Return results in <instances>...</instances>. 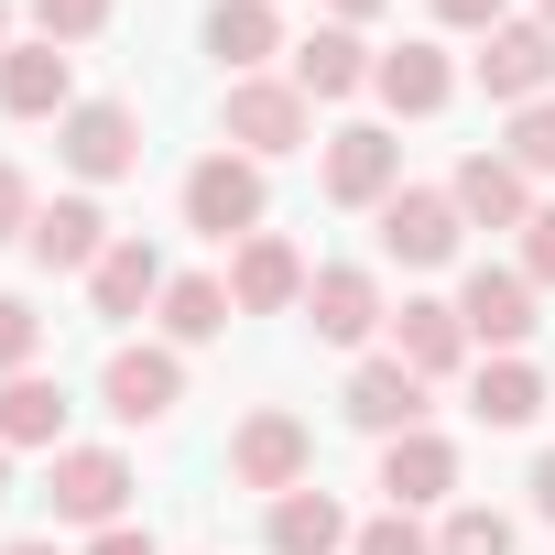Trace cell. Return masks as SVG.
Segmentation results:
<instances>
[{"label":"cell","mask_w":555,"mask_h":555,"mask_svg":"<svg viewBox=\"0 0 555 555\" xmlns=\"http://www.w3.org/2000/svg\"><path fill=\"white\" fill-rule=\"evenodd\" d=\"M371 88H382V109H403V120H425V109H447V44H392V55H371Z\"/></svg>","instance_id":"18"},{"label":"cell","mask_w":555,"mask_h":555,"mask_svg":"<svg viewBox=\"0 0 555 555\" xmlns=\"http://www.w3.org/2000/svg\"><path fill=\"white\" fill-rule=\"evenodd\" d=\"M512 164H522V175H555V99L512 109Z\"/></svg>","instance_id":"28"},{"label":"cell","mask_w":555,"mask_h":555,"mask_svg":"<svg viewBox=\"0 0 555 555\" xmlns=\"http://www.w3.org/2000/svg\"><path fill=\"white\" fill-rule=\"evenodd\" d=\"M392 360H403L414 382L457 371V360H468V327H457V306H436V295H403V317H392Z\"/></svg>","instance_id":"16"},{"label":"cell","mask_w":555,"mask_h":555,"mask_svg":"<svg viewBox=\"0 0 555 555\" xmlns=\"http://www.w3.org/2000/svg\"><path fill=\"white\" fill-rule=\"evenodd\" d=\"M371 12H382V0H338V23H371Z\"/></svg>","instance_id":"37"},{"label":"cell","mask_w":555,"mask_h":555,"mask_svg":"<svg viewBox=\"0 0 555 555\" xmlns=\"http://www.w3.org/2000/svg\"><path fill=\"white\" fill-rule=\"evenodd\" d=\"M34 349H44V317H34L23 295H0V382H12V371H34Z\"/></svg>","instance_id":"29"},{"label":"cell","mask_w":555,"mask_h":555,"mask_svg":"<svg viewBox=\"0 0 555 555\" xmlns=\"http://www.w3.org/2000/svg\"><path fill=\"white\" fill-rule=\"evenodd\" d=\"M0 34H12V12H0ZM0 55H12V44H0Z\"/></svg>","instance_id":"40"},{"label":"cell","mask_w":555,"mask_h":555,"mask_svg":"<svg viewBox=\"0 0 555 555\" xmlns=\"http://www.w3.org/2000/svg\"><path fill=\"white\" fill-rule=\"evenodd\" d=\"M44 490H55V512H66V522H99V533H109V522H120V501H131V468H120L109 447H66Z\"/></svg>","instance_id":"12"},{"label":"cell","mask_w":555,"mask_h":555,"mask_svg":"<svg viewBox=\"0 0 555 555\" xmlns=\"http://www.w3.org/2000/svg\"><path fill=\"white\" fill-rule=\"evenodd\" d=\"M306 284H317L306 250H295V240H272V229H250L240 261H229V306H240V317H284V306H306Z\"/></svg>","instance_id":"4"},{"label":"cell","mask_w":555,"mask_h":555,"mask_svg":"<svg viewBox=\"0 0 555 555\" xmlns=\"http://www.w3.org/2000/svg\"><path fill=\"white\" fill-rule=\"evenodd\" d=\"M272 44H284V23H272V0H218L207 12V55L229 66V77H250Z\"/></svg>","instance_id":"22"},{"label":"cell","mask_w":555,"mask_h":555,"mask_svg":"<svg viewBox=\"0 0 555 555\" xmlns=\"http://www.w3.org/2000/svg\"><path fill=\"white\" fill-rule=\"evenodd\" d=\"M457 229H468V218H457V196H447V185H403V196L382 207V250H392V261H414V272H425V261H447V250H457Z\"/></svg>","instance_id":"9"},{"label":"cell","mask_w":555,"mask_h":555,"mask_svg":"<svg viewBox=\"0 0 555 555\" xmlns=\"http://www.w3.org/2000/svg\"><path fill=\"white\" fill-rule=\"evenodd\" d=\"M306 109H317V99H306L295 77H240V88H229V142H240L250 164H261V153H295V142H306Z\"/></svg>","instance_id":"3"},{"label":"cell","mask_w":555,"mask_h":555,"mask_svg":"<svg viewBox=\"0 0 555 555\" xmlns=\"http://www.w3.org/2000/svg\"><path fill=\"white\" fill-rule=\"evenodd\" d=\"M0 555H66V544H0Z\"/></svg>","instance_id":"38"},{"label":"cell","mask_w":555,"mask_h":555,"mask_svg":"<svg viewBox=\"0 0 555 555\" xmlns=\"http://www.w3.org/2000/svg\"><path fill=\"white\" fill-rule=\"evenodd\" d=\"M0 501H12V447H0Z\"/></svg>","instance_id":"39"},{"label":"cell","mask_w":555,"mask_h":555,"mask_svg":"<svg viewBox=\"0 0 555 555\" xmlns=\"http://www.w3.org/2000/svg\"><path fill=\"white\" fill-rule=\"evenodd\" d=\"M88 555H153V533H131V522H109V533H99Z\"/></svg>","instance_id":"35"},{"label":"cell","mask_w":555,"mask_h":555,"mask_svg":"<svg viewBox=\"0 0 555 555\" xmlns=\"http://www.w3.org/2000/svg\"><path fill=\"white\" fill-rule=\"evenodd\" d=\"M533 512H544V522H555V447H544V457H533Z\"/></svg>","instance_id":"36"},{"label":"cell","mask_w":555,"mask_h":555,"mask_svg":"<svg viewBox=\"0 0 555 555\" xmlns=\"http://www.w3.org/2000/svg\"><path fill=\"white\" fill-rule=\"evenodd\" d=\"M544 34H555V0H544Z\"/></svg>","instance_id":"41"},{"label":"cell","mask_w":555,"mask_h":555,"mask_svg":"<svg viewBox=\"0 0 555 555\" xmlns=\"http://www.w3.org/2000/svg\"><path fill=\"white\" fill-rule=\"evenodd\" d=\"M295 88H306V99H349V88H371L360 34H349V23H317V34L295 44Z\"/></svg>","instance_id":"21"},{"label":"cell","mask_w":555,"mask_h":555,"mask_svg":"<svg viewBox=\"0 0 555 555\" xmlns=\"http://www.w3.org/2000/svg\"><path fill=\"white\" fill-rule=\"evenodd\" d=\"M55 425H66V392H55L44 371H12V382H0V447H55Z\"/></svg>","instance_id":"24"},{"label":"cell","mask_w":555,"mask_h":555,"mask_svg":"<svg viewBox=\"0 0 555 555\" xmlns=\"http://www.w3.org/2000/svg\"><path fill=\"white\" fill-rule=\"evenodd\" d=\"M457 327H468L479 349H501V360H512V349L533 338V284H522V272H501V261H479L468 284H457Z\"/></svg>","instance_id":"7"},{"label":"cell","mask_w":555,"mask_h":555,"mask_svg":"<svg viewBox=\"0 0 555 555\" xmlns=\"http://www.w3.org/2000/svg\"><path fill=\"white\" fill-rule=\"evenodd\" d=\"M382 490H392V512L447 501V490H457V447H447V436H425V425H414V436H392V447H382Z\"/></svg>","instance_id":"19"},{"label":"cell","mask_w":555,"mask_h":555,"mask_svg":"<svg viewBox=\"0 0 555 555\" xmlns=\"http://www.w3.org/2000/svg\"><path fill=\"white\" fill-rule=\"evenodd\" d=\"M34 261L44 272H99L109 261V218H99V196H55V207H34Z\"/></svg>","instance_id":"11"},{"label":"cell","mask_w":555,"mask_h":555,"mask_svg":"<svg viewBox=\"0 0 555 555\" xmlns=\"http://www.w3.org/2000/svg\"><path fill=\"white\" fill-rule=\"evenodd\" d=\"M436 555H512V522H501L490 501H468V512H447V533H436Z\"/></svg>","instance_id":"27"},{"label":"cell","mask_w":555,"mask_h":555,"mask_svg":"<svg viewBox=\"0 0 555 555\" xmlns=\"http://www.w3.org/2000/svg\"><path fill=\"white\" fill-rule=\"evenodd\" d=\"M349 425H371V436H414V425H425V382H414L403 360H360V371H349Z\"/></svg>","instance_id":"17"},{"label":"cell","mask_w":555,"mask_h":555,"mask_svg":"<svg viewBox=\"0 0 555 555\" xmlns=\"http://www.w3.org/2000/svg\"><path fill=\"white\" fill-rule=\"evenodd\" d=\"M99 392H109L120 425H164L175 392H185V371H175V349H120V360L99 371Z\"/></svg>","instance_id":"15"},{"label":"cell","mask_w":555,"mask_h":555,"mask_svg":"<svg viewBox=\"0 0 555 555\" xmlns=\"http://www.w3.org/2000/svg\"><path fill=\"white\" fill-rule=\"evenodd\" d=\"M360 555H436V544L414 533V512H382V522H360Z\"/></svg>","instance_id":"31"},{"label":"cell","mask_w":555,"mask_h":555,"mask_svg":"<svg viewBox=\"0 0 555 555\" xmlns=\"http://www.w3.org/2000/svg\"><path fill=\"white\" fill-rule=\"evenodd\" d=\"M447 196H457V218H468V229H522V218H533V196H522V164H512V153H468V164L447 175Z\"/></svg>","instance_id":"14"},{"label":"cell","mask_w":555,"mask_h":555,"mask_svg":"<svg viewBox=\"0 0 555 555\" xmlns=\"http://www.w3.org/2000/svg\"><path fill=\"white\" fill-rule=\"evenodd\" d=\"M34 23H44V44H88L109 23V0H34Z\"/></svg>","instance_id":"30"},{"label":"cell","mask_w":555,"mask_h":555,"mask_svg":"<svg viewBox=\"0 0 555 555\" xmlns=\"http://www.w3.org/2000/svg\"><path fill=\"white\" fill-rule=\"evenodd\" d=\"M88 284H99V317H142L164 295V261H153V240H109V261L88 272Z\"/></svg>","instance_id":"23"},{"label":"cell","mask_w":555,"mask_h":555,"mask_svg":"<svg viewBox=\"0 0 555 555\" xmlns=\"http://www.w3.org/2000/svg\"><path fill=\"white\" fill-rule=\"evenodd\" d=\"M240 306H229V284H207V272H185V284H164V327L196 349V338H218Z\"/></svg>","instance_id":"26"},{"label":"cell","mask_w":555,"mask_h":555,"mask_svg":"<svg viewBox=\"0 0 555 555\" xmlns=\"http://www.w3.org/2000/svg\"><path fill=\"white\" fill-rule=\"evenodd\" d=\"M468 414H479V425H533V414H544V382H533V360H490V371L468 382Z\"/></svg>","instance_id":"25"},{"label":"cell","mask_w":555,"mask_h":555,"mask_svg":"<svg viewBox=\"0 0 555 555\" xmlns=\"http://www.w3.org/2000/svg\"><path fill=\"white\" fill-rule=\"evenodd\" d=\"M522 284H555V207L522 218Z\"/></svg>","instance_id":"32"},{"label":"cell","mask_w":555,"mask_h":555,"mask_svg":"<svg viewBox=\"0 0 555 555\" xmlns=\"http://www.w3.org/2000/svg\"><path fill=\"white\" fill-rule=\"evenodd\" d=\"M501 12L512 0H436V23H457V34H501Z\"/></svg>","instance_id":"33"},{"label":"cell","mask_w":555,"mask_h":555,"mask_svg":"<svg viewBox=\"0 0 555 555\" xmlns=\"http://www.w3.org/2000/svg\"><path fill=\"white\" fill-rule=\"evenodd\" d=\"M23 229H34V185L0 164V240H23Z\"/></svg>","instance_id":"34"},{"label":"cell","mask_w":555,"mask_h":555,"mask_svg":"<svg viewBox=\"0 0 555 555\" xmlns=\"http://www.w3.org/2000/svg\"><path fill=\"white\" fill-rule=\"evenodd\" d=\"M55 153H66L88 185H109V175H131V164H142V120H131L120 99H77V109H66V131H55Z\"/></svg>","instance_id":"6"},{"label":"cell","mask_w":555,"mask_h":555,"mask_svg":"<svg viewBox=\"0 0 555 555\" xmlns=\"http://www.w3.org/2000/svg\"><path fill=\"white\" fill-rule=\"evenodd\" d=\"M306 468H317V436H306L295 414H250V425L229 436V479H240V490H272V501H284V490H306Z\"/></svg>","instance_id":"2"},{"label":"cell","mask_w":555,"mask_h":555,"mask_svg":"<svg viewBox=\"0 0 555 555\" xmlns=\"http://www.w3.org/2000/svg\"><path fill=\"white\" fill-rule=\"evenodd\" d=\"M338 544H360V522L327 490H284L272 501V555H338Z\"/></svg>","instance_id":"20"},{"label":"cell","mask_w":555,"mask_h":555,"mask_svg":"<svg viewBox=\"0 0 555 555\" xmlns=\"http://www.w3.org/2000/svg\"><path fill=\"white\" fill-rule=\"evenodd\" d=\"M306 317H317V338H327V349H360V338L382 327V284H371L360 261H327L317 284H306Z\"/></svg>","instance_id":"13"},{"label":"cell","mask_w":555,"mask_h":555,"mask_svg":"<svg viewBox=\"0 0 555 555\" xmlns=\"http://www.w3.org/2000/svg\"><path fill=\"white\" fill-rule=\"evenodd\" d=\"M0 109H12V120H66L77 109L66 44H12V55H0Z\"/></svg>","instance_id":"10"},{"label":"cell","mask_w":555,"mask_h":555,"mask_svg":"<svg viewBox=\"0 0 555 555\" xmlns=\"http://www.w3.org/2000/svg\"><path fill=\"white\" fill-rule=\"evenodd\" d=\"M327 196H338V207H392V196H403V142L371 131V120L338 131V142H327Z\"/></svg>","instance_id":"8"},{"label":"cell","mask_w":555,"mask_h":555,"mask_svg":"<svg viewBox=\"0 0 555 555\" xmlns=\"http://www.w3.org/2000/svg\"><path fill=\"white\" fill-rule=\"evenodd\" d=\"M185 229L250 240V229H261V164H250V153H207V164L185 175Z\"/></svg>","instance_id":"1"},{"label":"cell","mask_w":555,"mask_h":555,"mask_svg":"<svg viewBox=\"0 0 555 555\" xmlns=\"http://www.w3.org/2000/svg\"><path fill=\"white\" fill-rule=\"evenodd\" d=\"M479 88H490L501 109H533V99L555 88V34H544V23H501V34H479Z\"/></svg>","instance_id":"5"}]
</instances>
